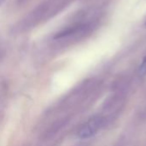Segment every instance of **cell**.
Wrapping results in <instances>:
<instances>
[{"mask_svg":"<svg viewBox=\"0 0 146 146\" xmlns=\"http://www.w3.org/2000/svg\"><path fill=\"white\" fill-rule=\"evenodd\" d=\"M139 74L140 75H145L146 74V57L144 59L143 62L141 63L140 67H139Z\"/></svg>","mask_w":146,"mask_h":146,"instance_id":"obj_2","label":"cell"},{"mask_svg":"<svg viewBox=\"0 0 146 146\" xmlns=\"http://www.w3.org/2000/svg\"><path fill=\"white\" fill-rule=\"evenodd\" d=\"M104 119L100 116H95L88 120L79 130L78 136L80 139H88L94 136L101 128Z\"/></svg>","mask_w":146,"mask_h":146,"instance_id":"obj_1","label":"cell"},{"mask_svg":"<svg viewBox=\"0 0 146 146\" xmlns=\"http://www.w3.org/2000/svg\"><path fill=\"white\" fill-rule=\"evenodd\" d=\"M5 2V0H0V7L3 4V3Z\"/></svg>","mask_w":146,"mask_h":146,"instance_id":"obj_3","label":"cell"}]
</instances>
